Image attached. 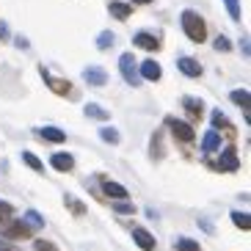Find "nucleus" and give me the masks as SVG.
Returning a JSON list of instances; mask_svg holds the SVG:
<instances>
[{
  "instance_id": "obj_1",
  "label": "nucleus",
  "mask_w": 251,
  "mask_h": 251,
  "mask_svg": "<svg viewBox=\"0 0 251 251\" xmlns=\"http://www.w3.org/2000/svg\"><path fill=\"white\" fill-rule=\"evenodd\" d=\"M182 30H185V36L191 39V42H196V45H201L207 39V25H204V20H201L196 11H182Z\"/></svg>"
},
{
  "instance_id": "obj_14",
  "label": "nucleus",
  "mask_w": 251,
  "mask_h": 251,
  "mask_svg": "<svg viewBox=\"0 0 251 251\" xmlns=\"http://www.w3.org/2000/svg\"><path fill=\"white\" fill-rule=\"evenodd\" d=\"M218 147H221V135L215 133V130L204 133V141H201V149H204V152H215Z\"/></svg>"
},
{
  "instance_id": "obj_15",
  "label": "nucleus",
  "mask_w": 251,
  "mask_h": 251,
  "mask_svg": "<svg viewBox=\"0 0 251 251\" xmlns=\"http://www.w3.org/2000/svg\"><path fill=\"white\" fill-rule=\"evenodd\" d=\"M83 113L89 119H100V122H105V119H111V113L105 111V108H100V105H94V102H89L86 108H83Z\"/></svg>"
},
{
  "instance_id": "obj_7",
  "label": "nucleus",
  "mask_w": 251,
  "mask_h": 251,
  "mask_svg": "<svg viewBox=\"0 0 251 251\" xmlns=\"http://www.w3.org/2000/svg\"><path fill=\"white\" fill-rule=\"evenodd\" d=\"M160 75H163V69H160V64H157V61H144V64H141V75L138 77H144V80H160Z\"/></svg>"
},
{
  "instance_id": "obj_34",
  "label": "nucleus",
  "mask_w": 251,
  "mask_h": 251,
  "mask_svg": "<svg viewBox=\"0 0 251 251\" xmlns=\"http://www.w3.org/2000/svg\"><path fill=\"white\" fill-rule=\"evenodd\" d=\"M0 36H6V28H3V25H0Z\"/></svg>"
},
{
  "instance_id": "obj_22",
  "label": "nucleus",
  "mask_w": 251,
  "mask_h": 251,
  "mask_svg": "<svg viewBox=\"0 0 251 251\" xmlns=\"http://www.w3.org/2000/svg\"><path fill=\"white\" fill-rule=\"evenodd\" d=\"M182 105H185V108H188L191 113H196V116L201 113V100H196V97H185Z\"/></svg>"
},
{
  "instance_id": "obj_35",
  "label": "nucleus",
  "mask_w": 251,
  "mask_h": 251,
  "mask_svg": "<svg viewBox=\"0 0 251 251\" xmlns=\"http://www.w3.org/2000/svg\"><path fill=\"white\" fill-rule=\"evenodd\" d=\"M133 3H152V0H133Z\"/></svg>"
},
{
  "instance_id": "obj_24",
  "label": "nucleus",
  "mask_w": 251,
  "mask_h": 251,
  "mask_svg": "<svg viewBox=\"0 0 251 251\" xmlns=\"http://www.w3.org/2000/svg\"><path fill=\"white\" fill-rule=\"evenodd\" d=\"M25 224H33V226H45V218H42V215L39 213H33V210H28V213H25Z\"/></svg>"
},
{
  "instance_id": "obj_4",
  "label": "nucleus",
  "mask_w": 251,
  "mask_h": 251,
  "mask_svg": "<svg viewBox=\"0 0 251 251\" xmlns=\"http://www.w3.org/2000/svg\"><path fill=\"white\" fill-rule=\"evenodd\" d=\"M83 77H86V83H91V86H105V83H108V72H105L102 67H86L83 69Z\"/></svg>"
},
{
  "instance_id": "obj_29",
  "label": "nucleus",
  "mask_w": 251,
  "mask_h": 251,
  "mask_svg": "<svg viewBox=\"0 0 251 251\" xmlns=\"http://www.w3.org/2000/svg\"><path fill=\"white\" fill-rule=\"evenodd\" d=\"M67 204L72 207V213H75V215H80V213H83V204H80L77 199H72V196H67Z\"/></svg>"
},
{
  "instance_id": "obj_23",
  "label": "nucleus",
  "mask_w": 251,
  "mask_h": 251,
  "mask_svg": "<svg viewBox=\"0 0 251 251\" xmlns=\"http://www.w3.org/2000/svg\"><path fill=\"white\" fill-rule=\"evenodd\" d=\"M232 102H237V105H243V108H249V91H246V89L232 91Z\"/></svg>"
},
{
  "instance_id": "obj_17",
  "label": "nucleus",
  "mask_w": 251,
  "mask_h": 251,
  "mask_svg": "<svg viewBox=\"0 0 251 251\" xmlns=\"http://www.w3.org/2000/svg\"><path fill=\"white\" fill-rule=\"evenodd\" d=\"M105 193L111 196V199H125L127 196V188L119 182H105Z\"/></svg>"
},
{
  "instance_id": "obj_3",
  "label": "nucleus",
  "mask_w": 251,
  "mask_h": 251,
  "mask_svg": "<svg viewBox=\"0 0 251 251\" xmlns=\"http://www.w3.org/2000/svg\"><path fill=\"white\" fill-rule=\"evenodd\" d=\"M169 127H171V133H174V138H177V141H182V144H191V141H193V127L188 125V122L169 119Z\"/></svg>"
},
{
  "instance_id": "obj_20",
  "label": "nucleus",
  "mask_w": 251,
  "mask_h": 251,
  "mask_svg": "<svg viewBox=\"0 0 251 251\" xmlns=\"http://www.w3.org/2000/svg\"><path fill=\"white\" fill-rule=\"evenodd\" d=\"M100 138L108 141V144H119V130H113V127H102V130H100Z\"/></svg>"
},
{
  "instance_id": "obj_11",
  "label": "nucleus",
  "mask_w": 251,
  "mask_h": 251,
  "mask_svg": "<svg viewBox=\"0 0 251 251\" xmlns=\"http://www.w3.org/2000/svg\"><path fill=\"white\" fill-rule=\"evenodd\" d=\"M42 77L47 80V86H50L55 94H69V89H72V86H69V80H58V77H52L47 69H42Z\"/></svg>"
},
{
  "instance_id": "obj_27",
  "label": "nucleus",
  "mask_w": 251,
  "mask_h": 251,
  "mask_svg": "<svg viewBox=\"0 0 251 251\" xmlns=\"http://www.w3.org/2000/svg\"><path fill=\"white\" fill-rule=\"evenodd\" d=\"M213 125H215V127H226V116H224V113L218 111V108L213 111Z\"/></svg>"
},
{
  "instance_id": "obj_32",
  "label": "nucleus",
  "mask_w": 251,
  "mask_h": 251,
  "mask_svg": "<svg viewBox=\"0 0 251 251\" xmlns=\"http://www.w3.org/2000/svg\"><path fill=\"white\" fill-rule=\"evenodd\" d=\"M215 50H224V52L229 50V42H226V36H218V39H215Z\"/></svg>"
},
{
  "instance_id": "obj_10",
  "label": "nucleus",
  "mask_w": 251,
  "mask_h": 251,
  "mask_svg": "<svg viewBox=\"0 0 251 251\" xmlns=\"http://www.w3.org/2000/svg\"><path fill=\"white\" fill-rule=\"evenodd\" d=\"M218 163H221V169H224V171H237V166H240V163H237L235 147H226V149H224V155L218 157Z\"/></svg>"
},
{
  "instance_id": "obj_21",
  "label": "nucleus",
  "mask_w": 251,
  "mask_h": 251,
  "mask_svg": "<svg viewBox=\"0 0 251 251\" xmlns=\"http://www.w3.org/2000/svg\"><path fill=\"white\" fill-rule=\"evenodd\" d=\"M177 249H179V251H201L199 243H196V240H191V237H179V240H177Z\"/></svg>"
},
{
  "instance_id": "obj_2",
  "label": "nucleus",
  "mask_w": 251,
  "mask_h": 251,
  "mask_svg": "<svg viewBox=\"0 0 251 251\" xmlns=\"http://www.w3.org/2000/svg\"><path fill=\"white\" fill-rule=\"evenodd\" d=\"M119 69H122V75H125V80L130 83V86H141V77H138V69H135L133 52H125V55L119 58Z\"/></svg>"
},
{
  "instance_id": "obj_13",
  "label": "nucleus",
  "mask_w": 251,
  "mask_h": 251,
  "mask_svg": "<svg viewBox=\"0 0 251 251\" xmlns=\"http://www.w3.org/2000/svg\"><path fill=\"white\" fill-rule=\"evenodd\" d=\"M50 163H52V169L55 171H72L75 169V157L72 155H61V152L58 155H52Z\"/></svg>"
},
{
  "instance_id": "obj_5",
  "label": "nucleus",
  "mask_w": 251,
  "mask_h": 251,
  "mask_svg": "<svg viewBox=\"0 0 251 251\" xmlns=\"http://www.w3.org/2000/svg\"><path fill=\"white\" fill-rule=\"evenodd\" d=\"M133 42H135V47H141V50H149V52H155L157 47H160L157 36H152V33H147V30H138Z\"/></svg>"
},
{
  "instance_id": "obj_26",
  "label": "nucleus",
  "mask_w": 251,
  "mask_h": 251,
  "mask_svg": "<svg viewBox=\"0 0 251 251\" xmlns=\"http://www.w3.org/2000/svg\"><path fill=\"white\" fill-rule=\"evenodd\" d=\"M111 45H113V33H108V30H105V33H100L97 47H100V50H105V47H111Z\"/></svg>"
},
{
  "instance_id": "obj_25",
  "label": "nucleus",
  "mask_w": 251,
  "mask_h": 251,
  "mask_svg": "<svg viewBox=\"0 0 251 251\" xmlns=\"http://www.w3.org/2000/svg\"><path fill=\"white\" fill-rule=\"evenodd\" d=\"M224 3L229 8V17L232 20H240V0H224Z\"/></svg>"
},
{
  "instance_id": "obj_16",
  "label": "nucleus",
  "mask_w": 251,
  "mask_h": 251,
  "mask_svg": "<svg viewBox=\"0 0 251 251\" xmlns=\"http://www.w3.org/2000/svg\"><path fill=\"white\" fill-rule=\"evenodd\" d=\"M108 11H111L116 20H127V17L133 14V8H130V3H111L108 6Z\"/></svg>"
},
{
  "instance_id": "obj_33",
  "label": "nucleus",
  "mask_w": 251,
  "mask_h": 251,
  "mask_svg": "<svg viewBox=\"0 0 251 251\" xmlns=\"http://www.w3.org/2000/svg\"><path fill=\"white\" fill-rule=\"evenodd\" d=\"M0 251H14V249H11L8 243H3V240H0Z\"/></svg>"
},
{
  "instance_id": "obj_9",
  "label": "nucleus",
  "mask_w": 251,
  "mask_h": 251,
  "mask_svg": "<svg viewBox=\"0 0 251 251\" xmlns=\"http://www.w3.org/2000/svg\"><path fill=\"white\" fill-rule=\"evenodd\" d=\"M177 67H179V72L188 75V77H199L201 75V64L199 61H193V58H188V55H182V58L177 61Z\"/></svg>"
},
{
  "instance_id": "obj_31",
  "label": "nucleus",
  "mask_w": 251,
  "mask_h": 251,
  "mask_svg": "<svg viewBox=\"0 0 251 251\" xmlns=\"http://www.w3.org/2000/svg\"><path fill=\"white\" fill-rule=\"evenodd\" d=\"M116 213H130V215H133V213H135V207H133V204H127V201H119V204H116Z\"/></svg>"
},
{
  "instance_id": "obj_8",
  "label": "nucleus",
  "mask_w": 251,
  "mask_h": 251,
  "mask_svg": "<svg viewBox=\"0 0 251 251\" xmlns=\"http://www.w3.org/2000/svg\"><path fill=\"white\" fill-rule=\"evenodd\" d=\"M3 235L6 237H20V240H25V237H30V226L25 221H11L6 229H3Z\"/></svg>"
},
{
  "instance_id": "obj_19",
  "label": "nucleus",
  "mask_w": 251,
  "mask_h": 251,
  "mask_svg": "<svg viewBox=\"0 0 251 251\" xmlns=\"http://www.w3.org/2000/svg\"><path fill=\"white\" fill-rule=\"evenodd\" d=\"M232 221H235V226L243 229V232H249V229H251V218L246 213H232Z\"/></svg>"
},
{
  "instance_id": "obj_6",
  "label": "nucleus",
  "mask_w": 251,
  "mask_h": 251,
  "mask_svg": "<svg viewBox=\"0 0 251 251\" xmlns=\"http://www.w3.org/2000/svg\"><path fill=\"white\" fill-rule=\"evenodd\" d=\"M133 240H135V243H138L144 251H155V246H157L155 237L149 235L147 229H141V226H135V229H133Z\"/></svg>"
},
{
  "instance_id": "obj_28",
  "label": "nucleus",
  "mask_w": 251,
  "mask_h": 251,
  "mask_svg": "<svg viewBox=\"0 0 251 251\" xmlns=\"http://www.w3.org/2000/svg\"><path fill=\"white\" fill-rule=\"evenodd\" d=\"M33 249H36V251H55V246H52L50 240H36V243H33Z\"/></svg>"
},
{
  "instance_id": "obj_30",
  "label": "nucleus",
  "mask_w": 251,
  "mask_h": 251,
  "mask_svg": "<svg viewBox=\"0 0 251 251\" xmlns=\"http://www.w3.org/2000/svg\"><path fill=\"white\" fill-rule=\"evenodd\" d=\"M8 215H11V204L8 201H0V221H6Z\"/></svg>"
},
{
  "instance_id": "obj_12",
  "label": "nucleus",
  "mask_w": 251,
  "mask_h": 251,
  "mask_svg": "<svg viewBox=\"0 0 251 251\" xmlns=\"http://www.w3.org/2000/svg\"><path fill=\"white\" fill-rule=\"evenodd\" d=\"M36 133L42 135L45 141H50V144H64V141H67L64 130H58V127H39Z\"/></svg>"
},
{
  "instance_id": "obj_18",
  "label": "nucleus",
  "mask_w": 251,
  "mask_h": 251,
  "mask_svg": "<svg viewBox=\"0 0 251 251\" xmlns=\"http://www.w3.org/2000/svg\"><path fill=\"white\" fill-rule=\"evenodd\" d=\"M23 160L28 163V166H30V169H33V171H45V163L39 160V157L33 155V152H23Z\"/></svg>"
}]
</instances>
